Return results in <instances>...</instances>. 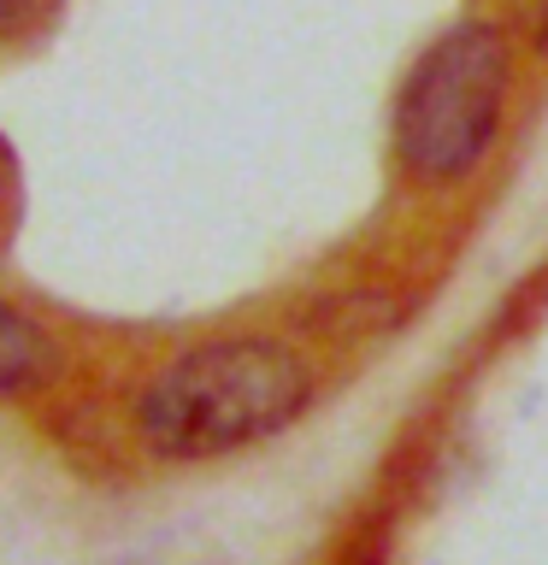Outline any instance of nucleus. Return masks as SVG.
<instances>
[{
  "instance_id": "3",
  "label": "nucleus",
  "mask_w": 548,
  "mask_h": 565,
  "mask_svg": "<svg viewBox=\"0 0 548 565\" xmlns=\"http://www.w3.org/2000/svg\"><path fill=\"white\" fill-rule=\"evenodd\" d=\"M42 365H48L42 330H35L18 307H7V300H0V388L35 383V377H42Z\"/></svg>"
},
{
  "instance_id": "6",
  "label": "nucleus",
  "mask_w": 548,
  "mask_h": 565,
  "mask_svg": "<svg viewBox=\"0 0 548 565\" xmlns=\"http://www.w3.org/2000/svg\"><path fill=\"white\" fill-rule=\"evenodd\" d=\"M525 7H530V12H537V30L548 35V0H525Z\"/></svg>"
},
{
  "instance_id": "1",
  "label": "nucleus",
  "mask_w": 548,
  "mask_h": 565,
  "mask_svg": "<svg viewBox=\"0 0 548 565\" xmlns=\"http://www.w3.org/2000/svg\"><path fill=\"white\" fill-rule=\"evenodd\" d=\"M313 401V371L283 342H212L183 353L136 406L141 441L166 459H212L277 436Z\"/></svg>"
},
{
  "instance_id": "4",
  "label": "nucleus",
  "mask_w": 548,
  "mask_h": 565,
  "mask_svg": "<svg viewBox=\"0 0 548 565\" xmlns=\"http://www.w3.org/2000/svg\"><path fill=\"white\" fill-rule=\"evenodd\" d=\"M7 201H12V159L0 148V218H7Z\"/></svg>"
},
{
  "instance_id": "5",
  "label": "nucleus",
  "mask_w": 548,
  "mask_h": 565,
  "mask_svg": "<svg viewBox=\"0 0 548 565\" xmlns=\"http://www.w3.org/2000/svg\"><path fill=\"white\" fill-rule=\"evenodd\" d=\"M18 12H24V0H0V30H7L12 18H18Z\"/></svg>"
},
{
  "instance_id": "2",
  "label": "nucleus",
  "mask_w": 548,
  "mask_h": 565,
  "mask_svg": "<svg viewBox=\"0 0 548 565\" xmlns=\"http://www.w3.org/2000/svg\"><path fill=\"white\" fill-rule=\"evenodd\" d=\"M507 95V42L489 24H454L413 60L396 100V153L424 183H454L489 153Z\"/></svg>"
}]
</instances>
